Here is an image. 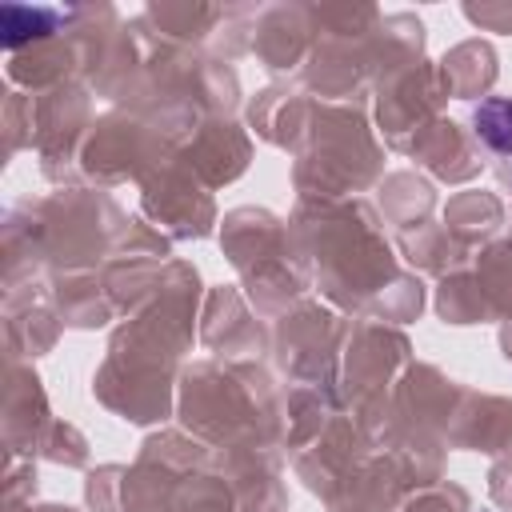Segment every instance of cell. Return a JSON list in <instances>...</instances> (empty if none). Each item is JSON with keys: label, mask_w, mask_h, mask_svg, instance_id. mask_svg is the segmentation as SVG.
Masks as SVG:
<instances>
[{"label": "cell", "mask_w": 512, "mask_h": 512, "mask_svg": "<svg viewBox=\"0 0 512 512\" xmlns=\"http://www.w3.org/2000/svg\"><path fill=\"white\" fill-rule=\"evenodd\" d=\"M472 136L492 156V164L504 176H512V100L508 96H488L472 108Z\"/></svg>", "instance_id": "6da1fadb"}]
</instances>
